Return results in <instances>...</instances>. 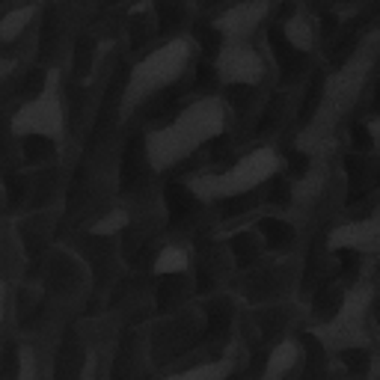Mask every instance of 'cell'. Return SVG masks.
I'll return each instance as SVG.
<instances>
[{"label":"cell","mask_w":380,"mask_h":380,"mask_svg":"<svg viewBox=\"0 0 380 380\" xmlns=\"http://www.w3.org/2000/svg\"><path fill=\"white\" fill-rule=\"evenodd\" d=\"M167 202H170V208H173V214L175 217H181L184 211H190V193L184 187H170L167 190Z\"/></svg>","instance_id":"1"},{"label":"cell","mask_w":380,"mask_h":380,"mask_svg":"<svg viewBox=\"0 0 380 380\" xmlns=\"http://www.w3.org/2000/svg\"><path fill=\"white\" fill-rule=\"evenodd\" d=\"M354 146H357V149H368V146H371V134H368V128H363V125L354 128Z\"/></svg>","instance_id":"2"},{"label":"cell","mask_w":380,"mask_h":380,"mask_svg":"<svg viewBox=\"0 0 380 380\" xmlns=\"http://www.w3.org/2000/svg\"><path fill=\"white\" fill-rule=\"evenodd\" d=\"M288 164H291V173H306V167H309V157L306 155H297V152H294L291 157H288Z\"/></svg>","instance_id":"3"}]
</instances>
